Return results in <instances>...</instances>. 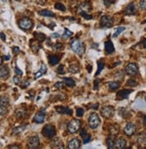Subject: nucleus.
<instances>
[{
    "instance_id": "obj_30",
    "label": "nucleus",
    "mask_w": 146,
    "mask_h": 149,
    "mask_svg": "<svg viewBox=\"0 0 146 149\" xmlns=\"http://www.w3.org/2000/svg\"><path fill=\"white\" fill-rule=\"evenodd\" d=\"M40 14L42 16H48V17H54L55 14L49 10H42L40 12Z\"/></svg>"
},
{
    "instance_id": "obj_46",
    "label": "nucleus",
    "mask_w": 146,
    "mask_h": 149,
    "mask_svg": "<svg viewBox=\"0 0 146 149\" xmlns=\"http://www.w3.org/2000/svg\"><path fill=\"white\" fill-rule=\"evenodd\" d=\"M57 73L58 74H64L65 73V71L64 70V66H58V68H57Z\"/></svg>"
},
{
    "instance_id": "obj_50",
    "label": "nucleus",
    "mask_w": 146,
    "mask_h": 149,
    "mask_svg": "<svg viewBox=\"0 0 146 149\" xmlns=\"http://www.w3.org/2000/svg\"><path fill=\"white\" fill-rule=\"evenodd\" d=\"M13 53L14 54H18L19 52H20V49L18 47H13Z\"/></svg>"
},
{
    "instance_id": "obj_45",
    "label": "nucleus",
    "mask_w": 146,
    "mask_h": 149,
    "mask_svg": "<svg viewBox=\"0 0 146 149\" xmlns=\"http://www.w3.org/2000/svg\"><path fill=\"white\" fill-rule=\"evenodd\" d=\"M13 83L15 84V85H20L21 84V78L17 76V74H16L15 77H13Z\"/></svg>"
},
{
    "instance_id": "obj_40",
    "label": "nucleus",
    "mask_w": 146,
    "mask_h": 149,
    "mask_svg": "<svg viewBox=\"0 0 146 149\" xmlns=\"http://www.w3.org/2000/svg\"><path fill=\"white\" fill-rule=\"evenodd\" d=\"M55 87L57 89H65V83H62V82H57V83L55 84Z\"/></svg>"
},
{
    "instance_id": "obj_29",
    "label": "nucleus",
    "mask_w": 146,
    "mask_h": 149,
    "mask_svg": "<svg viewBox=\"0 0 146 149\" xmlns=\"http://www.w3.org/2000/svg\"><path fill=\"white\" fill-rule=\"evenodd\" d=\"M120 86V84L119 82H110V83L108 84V87L110 89L111 91H115V90H118Z\"/></svg>"
},
{
    "instance_id": "obj_11",
    "label": "nucleus",
    "mask_w": 146,
    "mask_h": 149,
    "mask_svg": "<svg viewBox=\"0 0 146 149\" xmlns=\"http://www.w3.org/2000/svg\"><path fill=\"white\" fill-rule=\"evenodd\" d=\"M133 92V90L131 89H123V90H120L116 93V98L118 100H124L128 97V95Z\"/></svg>"
},
{
    "instance_id": "obj_36",
    "label": "nucleus",
    "mask_w": 146,
    "mask_h": 149,
    "mask_svg": "<svg viewBox=\"0 0 146 149\" xmlns=\"http://www.w3.org/2000/svg\"><path fill=\"white\" fill-rule=\"evenodd\" d=\"M123 31H125V28H124V27H119V28H118V30H116V31L115 32V33L113 34V37H114V38H116V37H118Z\"/></svg>"
},
{
    "instance_id": "obj_41",
    "label": "nucleus",
    "mask_w": 146,
    "mask_h": 149,
    "mask_svg": "<svg viewBox=\"0 0 146 149\" xmlns=\"http://www.w3.org/2000/svg\"><path fill=\"white\" fill-rule=\"evenodd\" d=\"M83 113H84L83 109H82V108H78V109L76 110V115H77L78 117H83Z\"/></svg>"
},
{
    "instance_id": "obj_24",
    "label": "nucleus",
    "mask_w": 146,
    "mask_h": 149,
    "mask_svg": "<svg viewBox=\"0 0 146 149\" xmlns=\"http://www.w3.org/2000/svg\"><path fill=\"white\" fill-rule=\"evenodd\" d=\"M9 105V99L7 96L2 95L0 96V106H3V107H8Z\"/></svg>"
},
{
    "instance_id": "obj_28",
    "label": "nucleus",
    "mask_w": 146,
    "mask_h": 149,
    "mask_svg": "<svg viewBox=\"0 0 146 149\" xmlns=\"http://www.w3.org/2000/svg\"><path fill=\"white\" fill-rule=\"evenodd\" d=\"M34 37L39 42H42L46 40V35L43 33H34Z\"/></svg>"
},
{
    "instance_id": "obj_18",
    "label": "nucleus",
    "mask_w": 146,
    "mask_h": 149,
    "mask_svg": "<svg viewBox=\"0 0 146 149\" xmlns=\"http://www.w3.org/2000/svg\"><path fill=\"white\" fill-rule=\"evenodd\" d=\"M9 77V69L6 66H3L0 68V78L6 79Z\"/></svg>"
},
{
    "instance_id": "obj_57",
    "label": "nucleus",
    "mask_w": 146,
    "mask_h": 149,
    "mask_svg": "<svg viewBox=\"0 0 146 149\" xmlns=\"http://www.w3.org/2000/svg\"><path fill=\"white\" fill-rule=\"evenodd\" d=\"M10 58V57L9 56H6V57H5V60H7V59H9Z\"/></svg>"
},
{
    "instance_id": "obj_9",
    "label": "nucleus",
    "mask_w": 146,
    "mask_h": 149,
    "mask_svg": "<svg viewBox=\"0 0 146 149\" xmlns=\"http://www.w3.org/2000/svg\"><path fill=\"white\" fill-rule=\"evenodd\" d=\"M135 130H136V126L134 123L129 122L126 125L125 129H124V133H125L126 136L131 137L135 133Z\"/></svg>"
},
{
    "instance_id": "obj_56",
    "label": "nucleus",
    "mask_w": 146,
    "mask_h": 149,
    "mask_svg": "<svg viewBox=\"0 0 146 149\" xmlns=\"http://www.w3.org/2000/svg\"><path fill=\"white\" fill-rule=\"evenodd\" d=\"M143 124H144V126L146 127V115L143 117Z\"/></svg>"
},
{
    "instance_id": "obj_48",
    "label": "nucleus",
    "mask_w": 146,
    "mask_h": 149,
    "mask_svg": "<svg viewBox=\"0 0 146 149\" xmlns=\"http://www.w3.org/2000/svg\"><path fill=\"white\" fill-rule=\"evenodd\" d=\"M63 44H61V43H57L56 45H55V48H56V49H57V50H59V49H63Z\"/></svg>"
},
{
    "instance_id": "obj_55",
    "label": "nucleus",
    "mask_w": 146,
    "mask_h": 149,
    "mask_svg": "<svg viewBox=\"0 0 146 149\" xmlns=\"http://www.w3.org/2000/svg\"><path fill=\"white\" fill-rule=\"evenodd\" d=\"M52 37H53V38H58V37H59V34L54 33V34H52Z\"/></svg>"
},
{
    "instance_id": "obj_53",
    "label": "nucleus",
    "mask_w": 146,
    "mask_h": 149,
    "mask_svg": "<svg viewBox=\"0 0 146 149\" xmlns=\"http://www.w3.org/2000/svg\"><path fill=\"white\" fill-rule=\"evenodd\" d=\"M8 148H20V146L17 145H13V146H9Z\"/></svg>"
},
{
    "instance_id": "obj_10",
    "label": "nucleus",
    "mask_w": 146,
    "mask_h": 149,
    "mask_svg": "<svg viewBox=\"0 0 146 149\" xmlns=\"http://www.w3.org/2000/svg\"><path fill=\"white\" fill-rule=\"evenodd\" d=\"M40 146V138L37 136H34L29 138L28 147L29 148H37Z\"/></svg>"
},
{
    "instance_id": "obj_22",
    "label": "nucleus",
    "mask_w": 146,
    "mask_h": 149,
    "mask_svg": "<svg viewBox=\"0 0 146 149\" xmlns=\"http://www.w3.org/2000/svg\"><path fill=\"white\" fill-rule=\"evenodd\" d=\"M80 9H81V11H83V12L88 13L89 11L92 10V5L89 2H83L80 5Z\"/></svg>"
},
{
    "instance_id": "obj_14",
    "label": "nucleus",
    "mask_w": 146,
    "mask_h": 149,
    "mask_svg": "<svg viewBox=\"0 0 146 149\" xmlns=\"http://www.w3.org/2000/svg\"><path fill=\"white\" fill-rule=\"evenodd\" d=\"M56 110L59 114H67V115H72L73 114L72 110L69 109L68 107H65V106H57Z\"/></svg>"
},
{
    "instance_id": "obj_49",
    "label": "nucleus",
    "mask_w": 146,
    "mask_h": 149,
    "mask_svg": "<svg viewBox=\"0 0 146 149\" xmlns=\"http://www.w3.org/2000/svg\"><path fill=\"white\" fill-rule=\"evenodd\" d=\"M14 72H15V74H17V76H22V74H23V72H22L18 68H14Z\"/></svg>"
},
{
    "instance_id": "obj_12",
    "label": "nucleus",
    "mask_w": 146,
    "mask_h": 149,
    "mask_svg": "<svg viewBox=\"0 0 146 149\" xmlns=\"http://www.w3.org/2000/svg\"><path fill=\"white\" fill-rule=\"evenodd\" d=\"M45 117H46V113L44 110H40L38 113H36V115L34 116L33 121L35 123H43L45 121Z\"/></svg>"
},
{
    "instance_id": "obj_15",
    "label": "nucleus",
    "mask_w": 146,
    "mask_h": 149,
    "mask_svg": "<svg viewBox=\"0 0 146 149\" xmlns=\"http://www.w3.org/2000/svg\"><path fill=\"white\" fill-rule=\"evenodd\" d=\"M80 136H81V137L83 138V144H87L89 143L91 139H92V137L90 134L87 132L86 129H82L81 132H80Z\"/></svg>"
},
{
    "instance_id": "obj_31",
    "label": "nucleus",
    "mask_w": 146,
    "mask_h": 149,
    "mask_svg": "<svg viewBox=\"0 0 146 149\" xmlns=\"http://www.w3.org/2000/svg\"><path fill=\"white\" fill-rule=\"evenodd\" d=\"M25 114H26V111H25V110H24V109H17V110H15V116H16V118H18V119L24 118V117L25 116Z\"/></svg>"
},
{
    "instance_id": "obj_59",
    "label": "nucleus",
    "mask_w": 146,
    "mask_h": 149,
    "mask_svg": "<svg viewBox=\"0 0 146 149\" xmlns=\"http://www.w3.org/2000/svg\"><path fill=\"white\" fill-rule=\"evenodd\" d=\"M2 1H3V2H5V1H6V0H2Z\"/></svg>"
},
{
    "instance_id": "obj_19",
    "label": "nucleus",
    "mask_w": 146,
    "mask_h": 149,
    "mask_svg": "<svg viewBox=\"0 0 146 149\" xmlns=\"http://www.w3.org/2000/svg\"><path fill=\"white\" fill-rule=\"evenodd\" d=\"M126 146V140L123 137H120L118 139H116L115 147L116 148H125Z\"/></svg>"
},
{
    "instance_id": "obj_54",
    "label": "nucleus",
    "mask_w": 146,
    "mask_h": 149,
    "mask_svg": "<svg viewBox=\"0 0 146 149\" xmlns=\"http://www.w3.org/2000/svg\"><path fill=\"white\" fill-rule=\"evenodd\" d=\"M87 68H88V72H89V73L92 72V66L88 65V66H87Z\"/></svg>"
},
{
    "instance_id": "obj_5",
    "label": "nucleus",
    "mask_w": 146,
    "mask_h": 149,
    "mask_svg": "<svg viewBox=\"0 0 146 149\" xmlns=\"http://www.w3.org/2000/svg\"><path fill=\"white\" fill-rule=\"evenodd\" d=\"M80 128H81V121L79 120H73L69 124H68V131L71 134L76 133Z\"/></svg>"
},
{
    "instance_id": "obj_3",
    "label": "nucleus",
    "mask_w": 146,
    "mask_h": 149,
    "mask_svg": "<svg viewBox=\"0 0 146 149\" xmlns=\"http://www.w3.org/2000/svg\"><path fill=\"white\" fill-rule=\"evenodd\" d=\"M88 122H89V125H90L91 128L92 129H95L98 128V127L100 126V117H99L98 114L92 113L89 117Z\"/></svg>"
},
{
    "instance_id": "obj_44",
    "label": "nucleus",
    "mask_w": 146,
    "mask_h": 149,
    "mask_svg": "<svg viewBox=\"0 0 146 149\" xmlns=\"http://www.w3.org/2000/svg\"><path fill=\"white\" fill-rule=\"evenodd\" d=\"M7 112V109L6 107H3V106H0V116H3Z\"/></svg>"
},
{
    "instance_id": "obj_7",
    "label": "nucleus",
    "mask_w": 146,
    "mask_h": 149,
    "mask_svg": "<svg viewBox=\"0 0 146 149\" xmlns=\"http://www.w3.org/2000/svg\"><path fill=\"white\" fill-rule=\"evenodd\" d=\"M125 71L127 76H135L138 73V66L135 63H129L126 66Z\"/></svg>"
},
{
    "instance_id": "obj_2",
    "label": "nucleus",
    "mask_w": 146,
    "mask_h": 149,
    "mask_svg": "<svg viewBox=\"0 0 146 149\" xmlns=\"http://www.w3.org/2000/svg\"><path fill=\"white\" fill-rule=\"evenodd\" d=\"M42 135L45 137L52 138L56 135V129L52 125H47L42 129Z\"/></svg>"
},
{
    "instance_id": "obj_21",
    "label": "nucleus",
    "mask_w": 146,
    "mask_h": 149,
    "mask_svg": "<svg viewBox=\"0 0 146 149\" xmlns=\"http://www.w3.org/2000/svg\"><path fill=\"white\" fill-rule=\"evenodd\" d=\"M59 60H60V58L57 55H49L48 56V62L52 66L57 65L58 62H59Z\"/></svg>"
},
{
    "instance_id": "obj_42",
    "label": "nucleus",
    "mask_w": 146,
    "mask_h": 149,
    "mask_svg": "<svg viewBox=\"0 0 146 149\" xmlns=\"http://www.w3.org/2000/svg\"><path fill=\"white\" fill-rule=\"evenodd\" d=\"M140 8L142 10H146V0H140Z\"/></svg>"
},
{
    "instance_id": "obj_60",
    "label": "nucleus",
    "mask_w": 146,
    "mask_h": 149,
    "mask_svg": "<svg viewBox=\"0 0 146 149\" xmlns=\"http://www.w3.org/2000/svg\"><path fill=\"white\" fill-rule=\"evenodd\" d=\"M15 1H20V0H15Z\"/></svg>"
},
{
    "instance_id": "obj_1",
    "label": "nucleus",
    "mask_w": 146,
    "mask_h": 149,
    "mask_svg": "<svg viewBox=\"0 0 146 149\" xmlns=\"http://www.w3.org/2000/svg\"><path fill=\"white\" fill-rule=\"evenodd\" d=\"M71 49H73V51H75L76 54H78L79 56H82L84 52V49H83V43L80 41L79 40H74L71 43Z\"/></svg>"
},
{
    "instance_id": "obj_32",
    "label": "nucleus",
    "mask_w": 146,
    "mask_h": 149,
    "mask_svg": "<svg viewBox=\"0 0 146 149\" xmlns=\"http://www.w3.org/2000/svg\"><path fill=\"white\" fill-rule=\"evenodd\" d=\"M69 71L72 73V74H76L79 72V66L76 65V64H73V65H70L69 66Z\"/></svg>"
},
{
    "instance_id": "obj_38",
    "label": "nucleus",
    "mask_w": 146,
    "mask_h": 149,
    "mask_svg": "<svg viewBox=\"0 0 146 149\" xmlns=\"http://www.w3.org/2000/svg\"><path fill=\"white\" fill-rule=\"evenodd\" d=\"M73 35V33L69 31L68 29H65V33L63 34V38H69Z\"/></svg>"
},
{
    "instance_id": "obj_33",
    "label": "nucleus",
    "mask_w": 146,
    "mask_h": 149,
    "mask_svg": "<svg viewBox=\"0 0 146 149\" xmlns=\"http://www.w3.org/2000/svg\"><path fill=\"white\" fill-rule=\"evenodd\" d=\"M26 129V125H23V126H20V127H16L13 129V134H20L21 132H23L24 129Z\"/></svg>"
},
{
    "instance_id": "obj_23",
    "label": "nucleus",
    "mask_w": 146,
    "mask_h": 149,
    "mask_svg": "<svg viewBox=\"0 0 146 149\" xmlns=\"http://www.w3.org/2000/svg\"><path fill=\"white\" fill-rule=\"evenodd\" d=\"M46 72H47V68H46V66H45L44 64H42V65H41V68H40V69L39 70V72H37V73L35 74L34 78H35V79L40 78V77L42 76V74H44Z\"/></svg>"
},
{
    "instance_id": "obj_17",
    "label": "nucleus",
    "mask_w": 146,
    "mask_h": 149,
    "mask_svg": "<svg viewBox=\"0 0 146 149\" xmlns=\"http://www.w3.org/2000/svg\"><path fill=\"white\" fill-rule=\"evenodd\" d=\"M105 51L107 54H112L115 51V48L111 41H107L105 42Z\"/></svg>"
},
{
    "instance_id": "obj_6",
    "label": "nucleus",
    "mask_w": 146,
    "mask_h": 149,
    "mask_svg": "<svg viewBox=\"0 0 146 149\" xmlns=\"http://www.w3.org/2000/svg\"><path fill=\"white\" fill-rule=\"evenodd\" d=\"M33 25V23L31 19H29L27 17L25 18H23L19 21V26L21 29L23 30H25V31H28V30H30Z\"/></svg>"
},
{
    "instance_id": "obj_26",
    "label": "nucleus",
    "mask_w": 146,
    "mask_h": 149,
    "mask_svg": "<svg viewBox=\"0 0 146 149\" xmlns=\"http://www.w3.org/2000/svg\"><path fill=\"white\" fill-rule=\"evenodd\" d=\"M63 81H64L65 85H67L69 86V87H74V86L75 85V80L72 79V78L64 77V78H63Z\"/></svg>"
},
{
    "instance_id": "obj_4",
    "label": "nucleus",
    "mask_w": 146,
    "mask_h": 149,
    "mask_svg": "<svg viewBox=\"0 0 146 149\" xmlns=\"http://www.w3.org/2000/svg\"><path fill=\"white\" fill-rule=\"evenodd\" d=\"M114 112H115V109L112 106H109V105L103 106L101 109V110H100L101 115L106 119L111 118L114 115Z\"/></svg>"
},
{
    "instance_id": "obj_51",
    "label": "nucleus",
    "mask_w": 146,
    "mask_h": 149,
    "mask_svg": "<svg viewBox=\"0 0 146 149\" xmlns=\"http://www.w3.org/2000/svg\"><path fill=\"white\" fill-rule=\"evenodd\" d=\"M36 2H37L38 4H40V5H43L46 3V0H36Z\"/></svg>"
},
{
    "instance_id": "obj_47",
    "label": "nucleus",
    "mask_w": 146,
    "mask_h": 149,
    "mask_svg": "<svg viewBox=\"0 0 146 149\" xmlns=\"http://www.w3.org/2000/svg\"><path fill=\"white\" fill-rule=\"evenodd\" d=\"M99 85H100V80L99 79H96L94 81V90H97L99 88Z\"/></svg>"
},
{
    "instance_id": "obj_35",
    "label": "nucleus",
    "mask_w": 146,
    "mask_h": 149,
    "mask_svg": "<svg viewBox=\"0 0 146 149\" xmlns=\"http://www.w3.org/2000/svg\"><path fill=\"white\" fill-rule=\"evenodd\" d=\"M126 85H127L128 86H131V87H135V86L137 85V82H136V80H135V79L132 78V79H129V80L127 81Z\"/></svg>"
},
{
    "instance_id": "obj_37",
    "label": "nucleus",
    "mask_w": 146,
    "mask_h": 149,
    "mask_svg": "<svg viewBox=\"0 0 146 149\" xmlns=\"http://www.w3.org/2000/svg\"><path fill=\"white\" fill-rule=\"evenodd\" d=\"M80 14H81V16H82L84 19H87V20H91V19H92V16H90V14H88L86 12L81 11V12H80Z\"/></svg>"
},
{
    "instance_id": "obj_20",
    "label": "nucleus",
    "mask_w": 146,
    "mask_h": 149,
    "mask_svg": "<svg viewBox=\"0 0 146 149\" xmlns=\"http://www.w3.org/2000/svg\"><path fill=\"white\" fill-rule=\"evenodd\" d=\"M115 143H116V136L111 135L109 136L107 139V145L108 148H114L115 147Z\"/></svg>"
},
{
    "instance_id": "obj_8",
    "label": "nucleus",
    "mask_w": 146,
    "mask_h": 149,
    "mask_svg": "<svg viewBox=\"0 0 146 149\" xmlns=\"http://www.w3.org/2000/svg\"><path fill=\"white\" fill-rule=\"evenodd\" d=\"M101 27H106V28H110L113 25V20L110 16H103L100 18V23Z\"/></svg>"
},
{
    "instance_id": "obj_39",
    "label": "nucleus",
    "mask_w": 146,
    "mask_h": 149,
    "mask_svg": "<svg viewBox=\"0 0 146 149\" xmlns=\"http://www.w3.org/2000/svg\"><path fill=\"white\" fill-rule=\"evenodd\" d=\"M55 8L57 9V10H60V11H65V7L64 5L60 4V3H57L55 5Z\"/></svg>"
},
{
    "instance_id": "obj_52",
    "label": "nucleus",
    "mask_w": 146,
    "mask_h": 149,
    "mask_svg": "<svg viewBox=\"0 0 146 149\" xmlns=\"http://www.w3.org/2000/svg\"><path fill=\"white\" fill-rule=\"evenodd\" d=\"M0 38H1L3 41H5V35L3 33H0Z\"/></svg>"
},
{
    "instance_id": "obj_13",
    "label": "nucleus",
    "mask_w": 146,
    "mask_h": 149,
    "mask_svg": "<svg viewBox=\"0 0 146 149\" xmlns=\"http://www.w3.org/2000/svg\"><path fill=\"white\" fill-rule=\"evenodd\" d=\"M137 12L136 6L134 3H130L125 9V14H127V16H133V14H135Z\"/></svg>"
},
{
    "instance_id": "obj_16",
    "label": "nucleus",
    "mask_w": 146,
    "mask_h": 149,
    "mask_svg": "<svg viewBox=\"0 0 146 149\" xmlns=\"http://www.w3.org/2000/svg\"><path fill=\"white\" fill-rule=\"evenodd\" d=\"M80 146H81V142H80V141L77 138L71 139L68 142V145H67V147L71 148V149H77Z\"/></svg>"
},
{
    "instance_id": "obj_25",
    "label": "nucleus",
    "mask_w": 146,
    "mask_h": 149,
    "mask_svg": "<svg viewBox=\"0 0 146 149\" xmlns=\"http://www.w3.org/2000/svg\"><path fill=\"white\" fill-rule=\"evenodd\" d=\"M51 146L54 148H64V145L62 143V141L59 138H57L51 143Z\"/></svg>"
},
{
    "instance_id": "obj_34",
    "label": "nucleus",
    "mask_w": 146,
    "mask_h": 149,
    "mask_svg": "<svg viewBox=\"0 0 146 149\" xmlns=\"http://www.w3.org/2000/svg\"><path fill=\"white\" fill-rule=\"evenodd\" d=\"M103 68H104V62H102V60L98 61V70H97L96 74H95L96 77H98V74H100V72L102 71V69H103Z\"/></svg>"
},
{
    "instance_id": "obj_43",
    "label": "nucleus",
    "mask_w": 146,
    "mask_h": 149,
    "mask_svg": "<svg viewBox=\"0 0 146 149\" xmlns=\"http://www.w3.org/2000/svg\"><path fill=\"white\" fill-rule=\"evenodd\" d=\"M103 2H104V5L106 6H109L110 5L114 4L116 2V0H103Z\"/></svg>"
},
{
    "instance_id": "obj_58",
    "label": "nucleus",
    "mask_w": 146,
    "mask_h": 149,
    "mask_svg": "<svg viewBox=\"0 0 146 149\" xmlns=\"http://www.w3.org/2000/svg\"><path fill=\"white\" fill-rule=\"evenodd\" d=\"M2 64V58H1V56H0V65Z\"/></svg>"
},
{
    "instance_id": "obj_27",
    "label": "nucleus",
    "mask_w": 146,
    "mask_h": 149,
    "mask_svg": "<svg viewBox=\"0 0 146 149\" xmlns=\"http://www.w3.org/2000/svg\"><path fill=\"white\" fill-rule=\"evenodd\" d=\"M31 47H32V49L34 51V52H38V50L40 49V45L39 44V41H33V40H32V41H31Z\"/></svg>"
}]
</instances>
